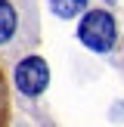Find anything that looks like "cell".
I'll use <instances>...</instances> for the list:
<instances>
[{
  "mask_svg": "<svg viewBox=\"0 0 124 127\" xmlns=\"http://www.w3.org/2000/svg\"><path fill=\"white\" fill-rule=\"evenodd\" d=\"M47 81H50V71H47V62L40 56H28V59H22L16 65V87L25 96H40Z\"/></svg>",
  "mask_w": 124,
  "mask_h": 127,
  "instance_id": "obj_2",
  "label": "cell"
},
{
  "mask_svg": "<svg viewBox=\"0 0 124 127\" xmlns=\"http://www.w3.org/2000/svg\"><path fill=\"white\" fill-rule=\"evenodd\" d=\"M50 3H53L56 16H62V19H71V16H78V12L87 6V0H50Z\"/></svg>",
  "mask_w": 124,
  "mask_h": 127,
  "instance_id": "obj_5",
  "label": "cell"
},
{
  "mask_svg": "<svg viewBox=\"0 0 124 127\" xmlns=\"http://www.w3.org/2000/svg\"><path fill=\"white\" fill-rule=\"evenodd\" d=\"M16 34V9L9 0H0V43H6Z\"/></svg>",
  "mask_w": 124,
  "mask_h": 127,
  "instance_id": "obj_3",
  "label": "cell"
},
{
  "mask_svg": "<svg viewBox=\"0 0 124 127\" xmlns=\"http://www.w3.org/2000/svg\"><path fill=\"white\" fill-rule=\"evenodd\" d=\"M9 121V81H6V68L0 62V127Z\"/></svg>",
  "mask_w": 124,
  "mask_h": 127,
  "instance_id": "obj_4",
  "label": "cell"
},
{
  "mask_svg": "<svg viewBox=\"0 0 124 127\" xmlns=\"http://www.w3.org/2000/svg\"><path fill=\"white\" fill-rule=\"evenodd\" d=\"M78 37H81L90 50L105 53V50H112V43H115V19H112L109 12H102V9L87 12V16L81 19Z\"/></svg>",
  "mask_w": 124,
  "mask_h": 127,
  "instance_id": "obj_1",
  "label": "cell"
}]
</instances>
